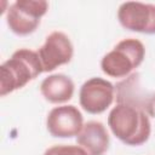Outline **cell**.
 Instances as JSON below:
<instances>
[{
	"mask_svg": "<svg viewBox=\"0 0 155 155\" xmlns=\"http://www.w3.org/2000/svg\"><path fill=\"white\" fill-rule=\"evenodd\" d=\"M108 126L119 140L131 147L144 144L151 133L149 115L127 104H116L110 110Z\"/></svg>",
	"mask_w": 155,
	"mask_h": 155,
	"instance_id": "1",
	"label": "cell"
},
{
	"mask_svg": "<svg viewBox=\"0 0 155 155\" xmlns=\"http://www.w3.org/2000/svg\"><path fill=\"white\" fill-rule=\"evenodd\" d=\"M41 73L44 70L36 51L29 48L15 51L0 67V96L5 97L24 87Z\"/></svg>",
	"mask_w": 155,
	"mask_h": 155,
	"instance_id": "2",
	"label": "cell"
},
{
	"mask_svg": "<svg viewBox=\"0 0 155 155\" xmlns=\"http://www.w3.org/2000/svg\"><path fill=\"white\" fill-rule=\"evenodd\" d=\"M145 57V47L138 39L128 38L119 41L114 48L103 56L102 71L115 79H125L138 68Z\"/></svg>",
	"mask_w": 155,
	"mask_h": 155,
	"instance_id": "3",
	"label": "cell"
},
{
	"mask_svg": "<svg viewBox=\"0 0 155 155\" xmlns=\"http://www.w3.org/2000/svg\"><path fill=\"white\" fill-rule=\"evenodd\" d=\"M47 10L48 2L45 0H17L6 11L7 27L16 35H29L36 30Z\"/></svg>",
	"mask_w": 155,
	"mask_h": 155,
	"instance_id": "4",
	"label": "cell"
},
{
	"mask_svg": "<svg viewBox=\"0 0 155 155\" xmlns=\"http://www.w3.org/2000/svg\"><path fill=\"white\" fill-rule=\"evenodd\" d=\"M115 97V86L102 78H91L86 80L79 91V102L81 108L88 114H102L113 103Z\"/></svg>",
	"mask_w": 155,
	"mask_h": 155,
	"instance_id": "5",
	"label": "cell"
},
{
	"mask_svg": "<svg viewBox=\"0 0 155 155\" xmlns=\"http://www.w3.org/2000/svg\"><path fill=\"white\" fill-rule=\"evenodd\" d=\"M117 19L122 28L153 35L155 34V5L140 1L122 2L117 10Z\"/></svg>",
	"mask_w": 155,
	"mask_h": 155,
	"instance_id": "6",
	"label": "cell"
},
{
	"mask_svg": "<svg viewBox=\"0 0 155 155\" xmlns=\"http://www.w3.org/2000/svg\"><path fill=\"white\" fill-rule=\"evenodd\" d=\"M36 52L39 54L44 73H50L71 61L74 46L67 34L56 30L46 36L45 42Z\"/></svg>",
	"mask_w": 155,
	"mask_h": 155,
	"instance_id": "7",
	"label": "cell"
},
{
	"mask_svg": "<svg viewBox=\"0 0 155 155\" xmlns=\"http://www.w3.org/2000/svg\"><path fill=\"white\" fill-rule=\"evenodd\" d=\"M117 104H127L145 111L149 116L154 115L155 92L147 91L140 85L139 74L133 73L117 82L115 86Z\"/></svg>",
	"mask_w": 155,
	"mask_h": 155,
	"instance_id": "8",
	"label": "cell"
},
{
	"mask_svg": "<svg viewBox=\"0 0 155 155\" xmlns=\"http://www.w3.org/2000/svg\"><path fill=\"white\" fill-rule=\"evenodd\" d=\"M48 133L56 138H71L84 127V117L75 105H59L50 110L46 117Z\"/></svg>",
	"mask_w": 155,
	"mask_h": 155,
	"instance_id": "9",
	"label": "cell"
},
{
	"mask_svg": "<svg viewBox=\"0 0 155 155\" xmlns=\"http://www.w3.org/2000/svg\"><path fill=\"white\" fill-rule=\"evenodd\" d=\"M76 143L88 155H104L109 149L110 138L102 122L88 121L76 136Z\"/></svg>",
	"mask_w": 155,
	"mask_h": 155,
	"instance_id": "10",
	"label": "cell"
},
{
	"mask_svg": "<svg viewBox=\"0 0 155 155\" xmlns=\"http://www.w3.org/2000/svg\"><path fill=\"white\" fill-rule=\"evenodd\" d=\"M75 85L73 80L64 74H52L45 78L40 84V93L53 104H62L73 98Z\"/></svg>",
	"mask_w": 155,
	"mask_h": 155,
	"instance_id": "11",
	"label": "cell"
},
{
	"mask_svg": "<svg viewBox=\"0 0 155 155\" xmlns=\"http://www.w3.org/2000/svg\"><path fill=\"white\" fill-rule=\"evenodd\" d=\"M44 155H88L80 145L59 144L45 150Z\"/></svg>",
	"mask_w": 155,
	"mask_h": 155,
	"instance_id": "12",
	"label": "cell"
}]
</instances>
